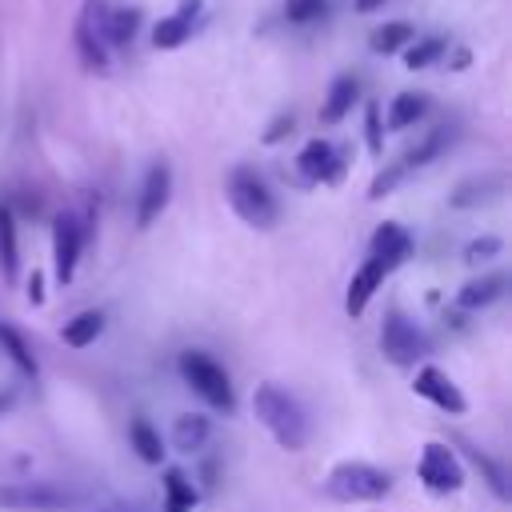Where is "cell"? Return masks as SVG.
<instances>
[{
	"instance_id": "obj_1",
	"label": "cell",
	"mask_w": 512,
	"mask_h": 512,
	"mask_svg": "<svg viewBox=\"0 0 512 512\" xmlns=\"http://www.w3.org/2000/svg\"><path fill=\"white\" fill-rule=\"evenodd\" d=\"M252 412L260 416V424L272 432V440L288 452H300L308 444V416L300 408L296 396H288L280 384H256L252 392Z\"/></svg>"
},
{
	"instance_id": "obj_2",
	"label": "cell",
	"mask_w": 512,
	"mask_h": 512,
	"mask_svg": "<svg viewBox=\"0 0 512 512\" xmlns=\"http://www.w3.org/2000/svg\"><path fill=\"white\" fill-rule=\"evenodd\" d=\"M388 488H392V476L364 460H340L324 476V496L336 504H372V500H384Z\"/></svg>"
},
{
	"instance_id": "obj_3",
	"label": "cell",
	"mask_w": 512,
	"mask_h": 512,
	"mask_svg": "<svg viewBox=\"0 0 512 512\" xmlns=\"http://www.w3.org/2000/svg\"><path fill=\"white\" fill-rule=\"evenodd\" d=\"M228 204L252 228H272L280 220V204H276L272 188L252 168H232V176H228Z\"/></svg>"
},
{
	"instance_id": "obj_4",
	"label": "cell",
	"mask_w": 512,
	"mask_h": 512,
	"mask_svg": "<svg viewBox=\"0 0 512 512\" xmlns=\"http://www.w3.org/2000/svg\"><path fill=\"white\" fill-rule=\"evenodd\" d=\"M176 372L184 376V384L216 412H232L236 408V396H232V384H228V372L208 356V352H180L176 360Z\"/></svg>"
},
{
	"instance_id": "obj_5",
	"label": "cell",
	"mask_w": 512,
	"mask_h": 512,
	"mask_svg": "<svg viewBox=\"0 0 512 512\" xmlns=\"http://www.w3.org/2000/svg\"><path fill=\"white\" fill-rule=\"evenodd\" d=\"M416 476L428 492L436 496H448V492H460L464 488V464L456 456V448L440 444V440H428L420 448V460H416Z\"/></svg>"
},
{
	"instance_id": "obj_6",
	"label": "cell",
	"mask_w": 512,
	"mask_h": 512,
	"mask_svg": "<svg viewBox=\"0 0 512 512\" xmlns=\"http://www.w3.org/2000/svg\"><path fill=\"white\" fill-rule=\"evenodd\" d=\"M380 352L396 368H416V360L428 356V336L404 312H388L384 324H380Z\"/></svg>"
},
{
	"instance_id": "obj_7",
	"label": "cell",
	"mask_w": 512,
	"mask_h": 512,
	"mask_svg": "<svg viewBox=\"0 0 512 512\" xmlns=\"http://www.w3.org/2000/svg\"><path fill=\"white\" fill-rule=\"evenodd\" d=\"M72 504H76V496L64 488H52V484H32V480L0 484V508L4 512H64Z\"/></svg>"
},
{
	"instance_id": "obj_8",
	"label": "cell",
	"mask_w": 512,
	"mask_h": 512,
	"mask_svg": "<svg viewBox=\"0 0 512 512\" xmlns=\"http://www.w3.org/2000/svg\"><path fill=\"white\" fill-rule=\"evenodd\" d=\"M104 24H108V4L104 0H84L80 24H76V48H80V60H84L88 72H104L108 68V36H104Z\"/></svg>"
},
{
	"instance_id": "obj_9",
	"label": "cell",
	"mask_w": 512,
	"mask_h": 512,
	"mask_svg": "<svg viewBox=\"0 0 512 512\" xmlns=\"http://www.w3.org/2000/svg\"><path fill=\"white\" fill-rule=\"evenodd\" d=\"M84 248V224L72 212H60L52 220V264H56V280L68 284L76 276V260Z\"/></svg>"
},
{
	"instance_id": "obj_10",
	"label": "cell",
	"mask_w": 512,
	"mask_h": 512,
	"mask_svg": "<svg viewBox=\"0 0 512 512\" xmlns=\"http://www.w3.org/2000/svg\"><path fill=\"white\" fill-rule=\"evenodd\" d=\"M412 392L416 396H424L428 404H436L440 412H448V416H460L464 408H468V400H464V392L448 380V372H440L436 364H424V368H416V376H412Z\"/></svg>"
},
{
	"instance_id": "obj_11",
	"label": "cell",
	"mask_w": 512,
	"mask_h": 512,
	"mask_svg": "<svg viewBox=\"0 0 512 512\" xmlns=\"http://www.w3.org/2000/svg\"><path fill=\"white\" fill-rule=\"evenodd\" d=\"M296 168L308 184H336L344 176V156L328 140H308L296 156Z\"/></svg>"
},
{
	"instance_id": "obj_12",
	"label": "cell",
	"mask_w": 512,
	"mask_h": 512,
	"mask_svg": "<svg viewBox=\"0 0 512 512\" xmlns=\"http://www.w3.org/2000/svg\"><path fill=\"white\" fill-rule=\"evenodd\" d=\"M168 196H172V168L164 160H156L148 172H144V184H140V204H136V224L148 228L164 208H168Z\"/></svg>"
},
{
	"instance_id": "obj_13",
	"label": "cell",
	"mask_w": 512,
	"mask_h": 512,
	"mask_svg": "<svg viewBox=\"0 0 512 512\" xmlns=\"http://www.w3.org/2000/svg\"><path fill=\"white\" fill-rule=\"evenodd\" d=\"M368 252H372V260H380V264L392 272V268H400V264L412 256V236H408V228H400L396 220H384V224L372 232Z\"/></svg>"
},
{
	"instance_id": "obj_14",
	"label": "cell",
	"mask_w": 512,
	"mask_h": 512,
	"mask_svg": "<svg viewBox=\"0 0 512 512\" xmlns=\"http://www.w3.org/2000/svg\"><path fill=\"white\" fill-rule=\"evenodd\" d=\"M384 276H388V268L380 264V260H364L360 268H356V276L348 280V296H344V308H348V316H360L364 308H368V300L376 296V288L384 284Z\"/></svg>"
},
{
	"instance_id": "obj_15",
	"label": "cell",
	"mask_w": 512,
	"mask_h": 512,
	"mask_svg": "<svg viewBox=\"0 0 512 512\" xmlns=\"http://www.w3.org/2000/svg\"><path fill=\"white\" fill-rule=\"evenodd\" d=\"M504 192V176L500 172H484V176H472V180H460L448 196L452 208H480V204H492L496 196Z\"/></svg>"
},
{
	"instance_id": "obj_16",
	"label": "cell",
	"mask_w": 512,
	"mask_h": 512,
	"mask_svg": "<svg viewBox=\"0 0 512 512\" xmlns=\"http://www.w3.org/2000/svg\"><path fill=\"white\" fill-rule=\"evenodd\" d=\"M196 12H200V0H184L172 16H164V20L152 28V44H156V48H180V44L192 36Z\"/></svg>"
},
{
	"instance_id": "obj_17",
	"label": "cell",
	"mask_w": 512,
	"mask_h": 512,
	"mask_svg": "<svg viewBox=\"0 0 512 512\" xmlns=\"http://www.w3.org/2000/svg\"><path fill=\"white\" fill-rule=\"evenodd\" d=\"M208 436H212V420H208L204 412H184V416L172 424V448L184 452V456L200 452V448L208 444Z\"/></svg>"
},
{
	"instance_id": "obj_18",
	"label": "cell",
	"mask_w": 512,
	"mask_h": 512,
	"mask_svg": "<svg viewBox=\"0 0 512 512\" xmlns=\"http://www.w3.org/2000/svg\"><path fill=\"white\" fill-rule=\"evenodd\" d=\"M500 296H504V276H500V272H492V276L468 280V284L456 292V308H464V312H480V308L496 304Z\"/></svg>"
},
{
	"instance_id": "obj_19",
	"label": "cell",
	"mask_w": 512,
	"mask_h": 512,
	"mask_svg": "<svg viewBox=\"0 0 512 512\" xmlns=\"http://www.w3.org/2000/svg\"><path fill=\"white\" fill-rule=\"evenodd\" d=\"M356 96H360L356 76H336L332 88H328V100H324V108H320V120H324V124H340V120L352 112Z\"/></svg>"
},
{
	"instance_id": "obj_20",
	"label": "cell",
	"mask_w": 512,
	"mask_h": 512,
	"mask_svg": "<svg viewBox=\"0 0 512 512\" xmlns=\"http://www.w3.org/2000/svg\"><path fill=\"white\" fill-rule=\"evenodd\" d=\"M196 500H200L196 484L180 468H164V504H160V512H192Z\"/></svg>"
},
{
	"instance_id": "obj_21",
	"label": "cell",
	"mask_w": 512,
	"mask_h": 512,
	"mask_svg": "<svg viewBox=\"0 0 512 512\" xmlns=\"http://www.w3.org/2000/svg\"><path fill=\"white\" fill-rule=\"evenodd\" d=\"M100 332H104V312H96V308L76 312V316L64 320V328H60V336H64L68 348H88V344H96Z\"/></svg>"
},
{
	"instance_id": "obj_22",
	"label": "cell",
	"mask_w": 512,
	"mask_h": 512,
	"mask_svg": "<svg viewBox=\"0 0 512 512\" xmlns=\"http://www.w3.org/2000/svg\"><path fill=\"white\" fill-rule=\"evenodd\" d=\"M20 268V248H16V216L8 204H0V276L16 280Z\"/></svg>"
},
{
	"instance_id": "obj_23",
	"label": "cell",
	"mask_w": 512,
	"mask_h": 512,
	"mask_svg": "<svg viewBox=\"0 0 512 512\" xmlns=\"http://www.w3.org/2000/svg\"><path fill=\"white\" fill-rule=\"evenodd\" d=\"M136 28H140V8H116V12H108V24H104L108 48H128L136 40Z\"/></svg>"
},
{
	"instance_id": "obj_24",
	"label": "cell",
	"mask_w": 512,
	"mask_h": 512,
	"mask_svg": "<svg viewBox=\"0 0 512 512\" xmlns=\"http://www.w3.org/2000/svg\"><path fill=\"white\" fill-rule=\"evenodd\" d=\"M428 112V96L424 92H400L396 100H392V108H388V128H412L420 116Z\"/></svg>"
},
{
	"instance_id": "obj_25",
	"label": "cell",
	"mask_w": 512,
	"mask_h": 512,
	"mask_svg": "<svg viewBox=\"0 0 512 512\" xmlns=\"http://www.w3.org/2000/svg\"><path fill=\"white\" fill-rule=\"evenodd\" d=\"M128 440H132V448H136V456H140L144 464H160V460H164V444H160V432H156L148 420H132V428H128Z\"/></svg>"
},
{
	"instance_id": "obj_26",
	"label": "cell",
	"mask_w": 512,
	"mask_h": 512,
	"mask_svg": "<svg viewBox=\"0 0 512 512\" xmlns=\"http://www.w3.org/2000/svg\"><path fill=\"white\" fill-rule=\"evenodd\" d=\"M0 348L8 352V360L24 372V376H36L40 372V364H36V356H32V348L24 344V336L12 328V324H0Z\"/></svg>"
},
{
	"instance_id": "obj_27",
	"label": "cell",
	"mask_w": 512,
	"mask_h": 512,
	"mask_svg": "<svg viewBox=\"0 0 512 512\" xmlns=\"http://www.w3.org/2000/svg\"><path fill=\"white\" fill-rule=\"evenodd\" d=\"M448 144H452V132H448V128H436L432 136H424V144H416V148L404 156V168L412 172V168H424V164H432V160H436V156H440Z\"/></svg>"
},
{
	"instance_id": "obj_28",
	"label": "cell",
	"mask_w": 512,
	"mask_h": 512,
	"mask_svg": "<svg viewBox=\"0 0 512 512\" xmlns=\"http://www.w3.org/2000/svg\"><path fill=\"white\" fill-rule=\"evenodd\" d=\"M460 448H464V456H468V460L480 468V476L488 480V488H492L500 500H508V476H504V468H500L492 456H484L480 448H472V444H460Z\"/></svg>"
},
{
	"instance_id": "obj_29",
	"label": "cell",
	"mask_w": 512,
	"mask_h": 512,
	"mask_svg": "<svg viewBox=\"0 0 512 512\" xmlns=\"http://www.w3.org/2000/svg\"><path fill=\"white\" fill-rule=\"evenodd\" d=\"M412 44V24H384V28H376L372 32V48L376 52H400V48H408Z\"/></svg>"
},
{
	"instance_id": "obj_30",
	"label": "cell",
	"mask_w": 512,
	"mask_h": 512,
	"mask_svg": "<svg viewBox=\"0 0 512 512\" xmlns=\"http://www.w3.org/2000/svg\"><path fill=\"white\" fill-rule=\"evenodd\" d=\"M444 48H448V40H444V36H428V40H416V44H408V52H404V64H408V68H428L432 60H440V56H444Z\"/></svg>"
},
{
	"instance_id": "obj_31",
	"label": "cell",
	"mask_w": 512,
	"mask_h": 512,
	"mask_svg": "<svg viewBox=\"0 0 512 512\" xmlns=\"http://www.w3.org/2000/svg\"><path fill=\"white\" fill-rule=\"evenodd\" d=\"M408 176V168H404V160H396V164H388L384 172H376V180L368 184V200H380V196H388L400 180Z\"/></svg>"
},
{
	"instance_id": "obj_32",
	"label": "cell",
	"mask_w": 512,
	"mask_h": 512,
	"mask_svg": "<svg viewBox=\"0 0 512 512\" xmlns=\"http://www.w3.org/2000/svg\"><path fill=\"white\" fill-rule=\"evenodd\" d=\"M328 12V0H288L284 4V16L292 20V24H312V20H320Z\"/></svg>"
},
{
	"instance_id": "obj_33",
	"label": "cell",
	"mask_w": 512,
	"mask_h": 512,
	"mask_svg": "<svg viewBox=\"0 0 512 512\" xmlns=\"http://www.w3.org/2000/svg\"><path fill=\"white\" fill-rule=\"evenodd\" d=\"M364 140H368V152L372 156L384 152V124H380V108L376 104L364 108Z\"/></svg>"
},
{
	"instance_id": "obj_34",
	"label": "cell",
	"mask_w": 512,
	"mask_h": 512,
	"mask_svg": "<svg viewBox=\"0 0 512 512\" xmlns=\"http://www.w3.org/2000/svg\"><path fill=\"white\" fill-rule=\"evenodd\" d=\"M500 248H504V240H500V236H476V240H468L464 260H468V264H480V260L500 256Z\"/></svg>"
},
{
	"instance_id": "obj_35",
	"label": "cell",
	"mask_w": 512,
	"mask_h": 512,
	"mask_svg": "<svg viewBox=\"0 0 512 512\" xmlns=\"http://www.w3.org/2000/svg\"><path fill=\"white\" fill-rule=\"evenodd\" d=\"M292 124H296V120H292V112H280V116L268 124V132H264V144H280V140L292 132Z\"/></svg>"
},
{
	"instance_id": "obj_36",
	"label": "cell",
	"mask_w": 512,
	"mask_h": 512,
	"mask_svg": "<svg viewBox=\"0 0 512 512\" xmlns=\"http://www.w3.org/2000/svg\"><path fill=\"white\" fill-rule=\"evenodd\" d=\"M28 300H32V304H44V276H40V272L28 276Z\"/></svg>"
},
{
	"instance_id": "obj_37",
	"label": "cell",
	"mask_w": 512,
	"mask_h": 512,
	"mask_svg": "<svg viewBox=\"0 0 512 512\" xmlns=\"http://www.w3.org/2000/svg\"><path fill=\"white\" fill-rule=\"evenodd\" d=\"M100 512H144L140 504H112V508H100Z\"/></svg>"
},
{
	"instance_id": "obj_38",
	"label": "cell",
	"mask_w": 512,
	"mask_h": 512,
	"mask_svg": "<svg viewBox=\"0 0 512 512\" xmlns=\"http://www.w3.org/2000/svg\"><path fill=\"white\" fill-rule=\"evenodd\" d=\"M384 0H356V12H372V8H380Z\"/></svg>"
},
{
	"instance_id": "obj_39",
	"label": "cell",
	"mask_w": 512,
	"mask_h": 512,
	"mask_svg": "<svg viewBox=\"0 0 512 512\" xmlns=\"http://www.w3.org/2000/svg\"><path fill=\"white\" fill-rule=\"evenodd\" d=\"M8 408H12V392H4V396H0V412H8Z\"/></svg>"
}]
</instances>
